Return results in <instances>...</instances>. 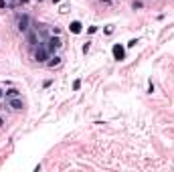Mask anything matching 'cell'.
<instances>
[{"label":"cell","instance_id":"9c48e42d","mask_svg":"<svg viewBox=\"0 0 174 172\" xmlns=\"http://www.w3.org/2000/svg\"><path fill=\"white\" fill-rule=\"evenodd\" d=\"M28 43H31V45H35V43H37V34H35V33L28 34Z\"/></svg>","mask_w":174,"mask_h":172},{"label":"cell","instance_id":"6da1fadb","mask_svg":"<svg viewBox=\"0 0 174 172\" xmlns=\"http://www.w3.org/2000/svg\"><path fill=\"white\" fill-rule=\"evenodd\" d=\"M49 57H51V51L47 49L45 45H41L39 49L35 51V59H37L39 63H47V61H49Z\"/></svg>","mask_w":174,"mask_h":172},{"label":"cell","instance_id":"8992f818","mask_svg":"<svg viewBox=\"0 0 174 172\" xmlns=\"http://www.w3.org/2000/svg\"><path fill=\"white\" fill-rule=\"evenodd\" d=\"M69 31H71V33H73V34H79V33H81V31H83V24H81V23H79V20H73V23H71V24H69Z\"/></svg>","mask_w":174,"mask_h":172},{"label":"cell","instance_id":"ba28073f","mask_svg":"<svg viewBox=\"0 0 174 172\" xmlns=\"http://www.w3.org/2000/svg\"><path fill=\"white\" fill-rule=\"evenodd\" d=\"M18 95H20V91H18V89H14V87H12V89H8V91H6V95H4V97L12 99V97H18Z\"/></svg>","mask_w":174,"mask_h":172},{"label":"cell","instance_id":"5bb4252c","mask_svg":"<svg viewBox=\"0 0 174 172\" xmlns=\"http://www.w3.org/2000/svg\"><path fill=\"white\" fill-rule=\"evenodd\" d=\"M89 49H91V43H85V45H83V53H87Z\"/></svg>","mask_w":174,"mask_h":172},{"label":"cell","instance_id":"ffe728a7","mask_svg":"<svg viewBox=\"0 0 174 172\" xmlns=\"http://www.w3.org/2000/svg\"><path fill=\"white\" fill-rule=\"evenodd\" d=\"M53 2H55V4H57V2H61V0H53Z\"/></svg>","mask_w":174,"mask_h":172},{"label":"cell","instance_id":"5b68a950","mask_svg":"<svg viewBox=\"0 0 174 172\" xmlns=\"http://www.w3.org/2000/svg\"><path fill=\"white\" fill-rule=\"evenodd\" d=\"M8 105H10L12 109H22L24 103H22V99H20V97H12V99L8 101Z\"/></svg>","mask_w":174,"mask_h":172},{"label":"cell","instance_id":"9a60e30c","mask_svg":"<svg viewBox=\"0 0 174 172\" xmlns=\"http://www.w3.org/2000/svg\"><path fill=\"white\" fill-rule=\"evenodd\" d=\"M95 31H97V27H89V28H87V33H89V34H93Z\"/></svg>","mask_w":174,"mask_h":172},{"label":"cell","instance_id":"44dd1931","mask_svg":"<svg viewBox=\"0 0 174 172\" xmlns=\"http://www.w3.org/2000/svg\"><path fill=\"white\" fill-rule=\"evenodd\" d=\"M39 2H41V0H39Z\"/></svg>","mask_w":174,"mask_h":172},{"label":"cell","instance_id":"d6986e66","mask_svg":"<svg viewBox=\"0 0 174 172\" xmlns=\"http://www.w3.org/2000/svg\"><path fill=\"white\" fill-rule=\"evenodd\" d=\"M101 2H112V0H101Z\"/></svg>","mask_w":174,"mask_h":172},{"label":"cell","instance_id":"4fadbf2b","mask_svg":"<svg viewBox=\"0 0 174 172\" xmlns=\"http://www.w3.org/2000/svg\"><path fill=\"white\" fill-rule=\"evenodd\" d=\"M148 93H154V83H152V81L148 83Z\"/></svg>","mask_w":174,"mask_h":172},{"label":"cell","instance_id":"277c9868","mask_svg":"<svg viewBox=\"0 0 174 172\" xmlns=\"http://www.w3.org/2000/svg\"><path fill=\"white\" fill-rule=\"evenodd\" d=\"M59 47H61V38H59L57 34H55V37H51V38H49V43H47V49H49L51 53H55V51H57Z\"/></svg>","mask_w":174,"mask_h":172},{"label":"cell","instance_id":"e0dca14e","mask_svg":"<svg viewBox=\"0 0 174 172\" xmlns=\"http://www.w3.org/2000/svg\"><path fill=\"white\" fill-rule=\"evenodd\" d=\"M6 6V2H4V0H0V8H4Z\"/></svg>","mask_w":174,"mask_h":172},{"label":"cell","instance_id":"30bf717a","mask_svg":"<svg viewBox=\"0 0 174 172\" xmlns=\"http://www.w3.org/2000/svg\"><path fill=\"white\" fill-rule=\"evenodd\" d=\"M138 45V38H132V41H128V49H132V47Z\"/></svg>","mask_w":174,"mask_h":172},{"label":"cell","instance_id":"52a82bcc","mask_svg":"<svg viewBox=\"0 0 174 172\" xmlns=\"http://www.w3.org/2000/svg\"><path fill=\"white\" fill-rule=\"evenodd\" d=\"M47 65H49V67H57V65H61V57H59V55H55V57H49Z\"/></svg>","mask_w":174,"mask_h":172},{"label":"cell","instance_id":"7a4b0ae2","mask_svg":"<svg viewBox=\"0 0 174 172\" xmlns=\"http://www.w3.org/2000/svg\"><path fill=\"white\" fill-rule=\"evenodd\" d=\"M112 55H113L116 61H124V59H126V49L120 45V43H116V45L112 47Z\"/></svg>","mask_w":174,"mask_h":172},{"label":"cell","instance_id":"7c38bea8","mask_svg":"<svg viewBox=\"0 0 174 172\" xmlns=\"http://www.w3.org/2000/svg\"><path fill=\"white\" fill-rule=\"evenodd\" d=\"M79 87H81V81L75 79V81H73V89H79Z\"/></svg>","mask_w":174,"mask_h":172},{"label":"cell","instance_id":"ac0fdd59","mask_svg":"<svg viewBox=\"0 0 174 172\" xmlns=\"http://www.w3.org/2000/svg\"><path fill=\"white\" fill-rule=\"evenodd\" d=\"M2 126H4V119H2V118H0V128H2Z\"/></svg>","mask_w":174,"mask_h":172},{"label":"cell","instance_id":"8fae6325","mask_svg":"<svg viewBox=\"0 0 174 172\" xmlns=\"http://www.w3.org/2000/svg\"><path fill=\"white\" fill-rule=\"evenodd\" d=\"M132 6H134V10H136V8H142V2H140V0H134V4H132Z\"/></svg>","mask_w":174,"mask_h":172},{"label":"cell","instance_id":"3957f363","mask_svg":"<svg viewBox=\"0 0 174 172\" xmlns=\"http://www.w3.org/2000/svg\"><path fill=\"white\" fill-rule=\"evenodd\" d=\"M28 23H31L28 14H20L18 20H16V27H18V31H20V33H28Z\"/></svg>","mask_w":174,"mask_h":172},{"label":"cell","instance_id":"2e32d148","mask_svg":"<svg viewBox=\"0 0 174 172\" xmlns=\"http://www.w3.org/2000/svg\"><path fill=\"white\" fill-rule=\"evenodd\" d=\"M4 95H6V91H2V89H0V99H2Z\"/></svg>","mask_w":174,"mask_h":172}]
</instances>
